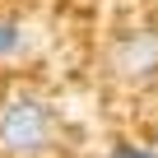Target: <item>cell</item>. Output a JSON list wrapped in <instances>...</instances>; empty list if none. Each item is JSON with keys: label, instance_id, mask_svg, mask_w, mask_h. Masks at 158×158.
Here are the masks:
<instances>
[{"label": "cell", "instance_id": "6da1fadb", "mask_svg": "<svg viewBox=\"0 0 158 158\" xmlns=\"http://www.w3.org/2000/svg\"><path fill=\"white\" fill-rule=\"evenodd\" d=\"M56 135V112L47 98L37 93H14L5 107H0V149H10V153H42Z\"/></svg>", "mask_w": 158, "mask_h": 158}, {"label": "cell", "instance_id": "7a4b0ae2", "mask_svg": "<svg viewBox=\"0 0 158 158\" xmlns=\"http://www.w3.org/2000/svg\"><path fill=\"white\" fill-rule=\"evenodd\" d=\"M112 70L130 84H144V79L158 74V33L139 28V33H126L116 47H112Z\"/></svg>", "mask_w": 158, "mask_h": 158}, {"label": "cell", "instance_id": "3957f363", "mask_svg": "<svg viewBox=\"0 0 158 158\" xmlns=\"http://www.w3.org/2000/svg\"><path fill=\"white\" fill-rule=\"evenodd\" d=\"M23 47H28L23 28H19V23H10V19H0V60H5V56H19Z\"/></svg>", "mask_w": 158, "mask_h": 158}, {"label": "cell", "instance_id": "277c9868", "mask_svg": "<svg viewBox=\"0 0 158 158\" xmlns=\"http://www.w3.org/2000/svg\"><path fill=\"white\" fill-rule=\"evenodd\" d=\"M112 158H158V153L144 144H121V149H112Z\"/></svg>", "mask_w": 158, "mask_h": 158}]
</instances>
